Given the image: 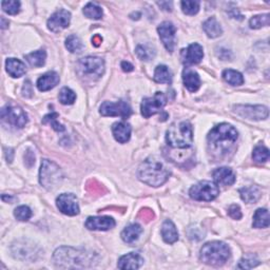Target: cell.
Instances as JSON below:
<instances>
[{
	"instance_id": "24",
	"label": "cell",
	"mask_w": 270,
	"mask_h": 270,
	"mask_svg": "<svg viewBox=\"0 0 270 270\" xmlns=\"http://www.w3.org/2000/svg\"><path fill=\"white\" fill-rule=\"evenodd\" d=\"M162 236L163 239L168 244H173L178 239V232L175 225L170 220H166L162 226Z\"/></svg>"
},
{
	"instance_id": "5",
	"label": "cell",
	"mask_w": 270,
	"mask_h": 270,
	"mask_svg": "<svg viewBox=\"0 0 270 270\" xmlns=\"http://www.w3.org/2000/svg\"><path fill=\"white\" fill-rule=\"evenodd\" d=\"M230 258V249L228 245L223 242L214 241L205 244L202 247L200 259L207 265L210 266H222Z\"/></svg>"
},
{
	"instance_id": "42",
	"label": "cell",
	"mask_w": 270,
	"mask_h": 270,
	"mask_svg": "<svg viewBox=\"0 0 270 270\" xmlns=\"http://www.w3.org/2000/svg\"><path fill=\"white\" fill-rule=\"evenodd\" d=\"M182 10L186 15H196L200 10L199 1H182Z\"/></svg>"
},
{
	"instance_id": "45",
	"label": "cell",
	"mask_w": 270,
	"mask_h": 270,
	"mask_svg": "<svg viewBox=\"0 0 270 270\" xmlns=\"http://www.w3.org/2000/svg\"><path fill=\"white\" fill-rule=\"evenodd\" d=\"M153 216H154V214L150 209H142L139 213V217H141L142 221H145V222H149L150 220H152Z\"/></svg>"
},
{
	"instance_id": "22",
	"label": "cell",
	"mask_w": 270,
	"mask_h": 270,
	"mask_svg": "<svg viewBox=\"0 0 270 270\" xmlns=\"http://www.w3.org/2000/svg\"><path fill=\"white\" fill-rule=\"evenodd\" d=\"M183 80L186 88L189 90L190 92H196L201 87V78L199 74L193 71L189 68H186L183 72Z\"/></svg>"
},
{
	"instance_id": "31",
	"label": "cell",
	"mask_w": 270,
	"mask_h": 270,
	"mask_svg": "<svg viewBox=\"0 0 270 270\" xmlns=\"http://www.w3.org/2000/svg\"><path fill=\"white\" fill-rule=\"evenodd\" d=\"M223 78L232 86H241L244 84L243 75L236 70H225L223 72Z\"/></svg>"
},
{
	"instance_id": "37",
	"label": "cell",
	"mask_w": 270,
	"mask_h": 270,
	"mask_svg": "<svg viewBox=\"0 0 270 270\" xmlns=\"http://www.w3.org/2000/svg\"><path fill=\"white\" fill-rule=\"evenodd\" d=\"M59 101H61L63 104H72L74 103V101H76V94L74 93V91H72L71 89L69 88H63L61 90V92H59L58 95Z\"/></svg>"
},
{
	"instance_id": "21",
	"label": "cell",
	"mask_w": 270,
	"mask_h": 270,
	"mask_svg": "<svg viewBox=\"0 0 270 270\" xmlns=\"http://www.w3.org/2000/svg\"><path fill=\"white\" fill-rule=\"evenodd\" d=\"M112 133L118 142L125 144V142L129 141L131 137V126L125 122L115 123L112 126Z\"/></svg>"
},
{
	"instance_id": "6",
	"label": "cell",
	"mask_w": 270,
	"mask_h": 270,
	"mask_svg": "<svg viewBox=\"0 0 270 270\" xmlns=\"http://www.w3.org/2000/svg\"><path fill=\"white\" fill-rule=\"evenodd\" d=\"M64 174L59 166L49 160H42L39 171V183L43 188L54 190L62 184Z\"/></svg>"
},
{
	"instance_id": "4",
	"label": "cell",
	"mask_w": 270,
	"mask_h": 270,
	"mask_svg": "<svg viewBox=\"0 0 270 270\" xmlns=\"http://www.w3.org/2000/svg\"><path fill=\"white\" fill-rule=\"evenodd\" d=\"M167 144L175 149H186L193 144V131L189 122H179L171 125L166 135Z\"/></svg>"
},
{
	"instance_id": "34",
	"label": "cell",
	"mask_w": 270,
	"mask_h": 270,
	"mask_svg": "<svg viewBox=\"0 0 270 270\" xmlns=\"http://www.w3.org/2000/svg\"><path fill=\"white\" fill-rule=\"evenodd\" d=\"M260 264V261L257 258L256 254H247L241 261L238 262L237 268L241 269H251L253 267H257Z\"/></svg>"
},
{
	"instance_id": "3",
	"label": "cell",
	"mask_w": 270,
	"mask_h": 270,
	"mask_svg": "<svg viewBox=\"0 0 270 270\" xmlns=\"http://www.w3.org/2000/svg\"><path fill=\"white\" fill-rule=\"evenodd\" d=\"M238 137V133L234 126L223 123L209 132L207 139L208 144L214 150H226L234 145Z\"/></svg>"
},
{
	"instance_id": "50",
	"label": "cell",
	"mask_w": 270,
	"mask_h": 270,
	"mask_svg": "<svg viewBox=\"0 0 270 270\" xmlns=\"http://www.w3.org/2000/svg\"><path fill=\"white\" fill-rule=\"evenodd\" d=\"M1 28L2 29H5L6 28V26H5V19L2 17L1 18Z\"/></svg>"
},
{
	"instance_id": "12",
	"label": "cell",
	"mask_w": 270,
	"mask_h": 270,
	"mask_svg": "<svg viewBox=\"0 0 270 270\" xmlns=\"http://www.w3.org/2000/svg\"><path fill=\"white\" fill-rule=\"evenodd\" d=\"M235 112L244 118L252 119V121H263L269 115L268 108L265 106H248V104H237L235 106Z\"/></svg>"
},
{
	"instance_id": "14",
	"label": "cell",
	"mask_w": 270,
	"mask_h": 270,
	"mask_svg": "<svg viewBox=\"0 0 270 270\" xmlns=\"http://www.w3.org/2000/svg\"><path fill=\"white\" fill-rule=\"evenodd\" d=\"M157 32H159L160 38L165 48H166V50L169 51L170 53H172L175 48V38H176L175 36L176 29L174 25L170 21H164L163 24H161L160 27L157 28Z\"/></svg>"
},
{
	"instance_id": "26",
	"label": "cell",
	"mask_w": 270,
	"mask_h": 270,
	"mask_svg": "<svg viewBox=\"0 0 270 270\" xmlns=\"http://www.w3.org/2000/svg\"><path fill=\"white\" fill-rule=\"evenodd\" d=\"M241 199L247 204H253L261 198V190L257 186L244 187L238 190Z\"/></svg>"
},
{
	"instance_id": "18",
	"label": "cell",
	"mask_w": 270,
	"mask_h": 270,
	"mask_svg": "<svg viewBox=\"0 0 270 270\" xmlns=\"http://www.w3.org/2000/svg\"><path fill=\"white\" fill-rule=\"evenodd\" d=\"M213 179L216 185L221 186H231L236 182V175L230 168L221 167L213 171Z\"/></svg>"
},
{
	"instance_id": "47",
	"label": "cell",
	"mask_w": 270,
	"mask_h": 270,
	"mask_svg": "<svg viewBox=\"0 0 270 270\" xmlns=\"http://www.w3.org/2000/svg\"><path fill=\"white\" fill-rule=\"evenodd\" d=\"M133 68L134 67L130 63H128V62H123L122 63V69L125 72H131V71H133Z\"/></svg>"
},
{
	"instance_id": "28",
	"label": "cell",
	"mask_w": 270,
	"mask_h": 270,
	"mask_svg": "<svg viewBox=\"0 0 270 270\" xmlns=\"http://www.w3.org/2000/svg\"><path fill=\"white\" fill-rule=\"evenodd\" d=\"M252 226L254 228H267L269 226V213L264 208L258 209L253 215Z\"/></svg>"
},
{
	"instance_id": "20",
	"label": "cell",
	"mask_w": 270,
	"mask_h": 270,
	"mask_svg": "<svg viewBox=\"0 0 270 270\" xmlns=\"http://www.w3.org/2000/svg\"><path fill=\"white\" fill-rule=\"evenodd\" d=\"M59 82V75L56 72H47L46 74L41 75V76L37 80V88L39 91L46 92L49 90L55 88Z\"/></svg>"
},
{
	"instance_id": "48",
	"label": "cell",
	"mask_w": 270,
	"mask_h": 270,
	"mask_svg": "<svg viewBox=\"0 0 270 270\" xmlns=\"http://www.w3.org/2000/svg\"><path fill=\"white\" fill-rule=\"evenodd\" d=\"M101 41H102V38H101V35H95V36H93L92 43L94 44L95 47H99L100 44L101 43Z\"/></svg>"
},
{
	"instance_id": "10",
	"label": "cell",
	"mask_w": 270,
	"mask_h": 270,
	"mask_svg": "<svg viewBox=\"0 0 270 270\" xmlns=\"http://www.w3.org/2000/svg\"><path fill=\"white\" fill-rule=\"evenodd\" d=\"M167 97L163 92H156L153 97H146L142 100L140 104L141 115L145 118H149L159 112L166 106Z\"/></svg>"
},
{
	"instance_id": "2",
	"label": "cell",
	"mask_w": 270,
	"mask_h": 270,
	"mask_svg": "<svg viewBox=\"0 0 270 270\" xmlns=\"http://www.w3.org/2000/svg\"><path fill=\"white\" fill-rule=\"evenodd\" d=\"M170 170L162 160L155 156L148 157L140 164L137 175L142 183L152 187H160L168 181Z\"/></svg>"
},
{
	"instance_id": "16",
	"label": "cell",
	"mask_w": 270,
	"mask_h": 270,
	"mask_svg": "<svg viewBox=\"0 0 270 270\" xmlns=\"http://www.w3.org/2000/svg\"><path fill=\"white\" fill-rule=\"evenodd\" d=\"M89 230L106 231L115 227V221L110 216H90L86 222Z\"/></svg>"
},
{
	"instance_id": "11",
	"label": "cell",
	"mask_w": 270,
	"mask_h": 270,
	"mask_svg": "<svg viewBox=\"0 0 270 270\" xmlns=\"http://www.w3.org/2000/svg\"><path fill=\"white\" fill-rule=\"evenodd\" d=\"M100 112L102 116H119L123 118H128L132 113V110L126 101H119L116 102L104 101L101 103Z\"/></svg>"
},
{
	"instance_id": "1",
	"label": "cell",
	"mask_w": 270,
	"mask_h": 270,
	"mask_svg": "<svg viewBox=\"0 0 270 270\" xmlns=\"http://www.w3.org/2000/svg\"><path fill=\"white\" fill-rule=\"evenodd\" d=\"M54 263L59 268H84L94 265L92 252L73 247H61L53 254Z\"/></svg>"
},
{
	"instance_id": "40",
	"label": "cell",
	"mask_w": 270,
	"mask_h": 270,
	"mask_svg": "<svg viewBox=\"0 0 270 270\" xmlns=\"http://www.w3.org/2000/svg\"><path fill=\"white\" fill-rule=\"evenodd\" d=\"M135 52H136V55L141 61H150L155 55V52L151 48L148 46H141V44L136 47Z\"/></svg>"
},
{
	"instance_id": "41",
	"label": "cell",
	"mask_w": 270,
	"mask_h": 270,
	"mask_svg": "<svg viewBox=\"0 0 270 270\" xmlns=\"http://www.w3.org/2000/svg\"><path fill=\"white\" fill-rule=\"evenodd\" d=\"M2 10L10 14V15H16L20 11V2L17 0H11V1H2L1 2Z\"/></svg>"
},
{
	"instance_id": "39",
	"label": "cell",
	"mask_w": 270,
	"mask_h": 270,
	"mask_svg": "<svg viewBox=\"0 0 270 270\" xmlns=\"http://www.w3.org/2000/svg\"><path fill=\"white\" fill-rule=\"evenodd\" d=\"M14 215L18 221L21 222H26L31 219L32 216V211L28 206H19L14 211Z\"/></svg>"
},
{
	"instance_id": "49",
	"label": "cell",
	"mask_w": 270,
	"mask_h": 270,
	"mask_svg": "<svg viewBox=\"0 0 270 270\" xmlns=\"http://www.w3.org/2000/svg\"><path fill=\"white\" fill-rule=\"evenodd\" d=\"M13 155H14V152H13V150L12 149H9L7 150V152H5V156H6V160L7 162H12L13 161Z\"/></svg>"
},
{
	"instance_id": "27",
	"label": "cell",
	"mask_w": 270,
	"mask_h": 270,
	"mask_svg": "<svg viewBox=\"0 0 270 270\" xmlns=\"http://www.w3.org/2000/svg\"><path fill=\"white\" fill-rule=\"evenodd\" d=\"M142 232V229L140 227V225L138 224H132L130 226L126 227L123 232H122V238L124 239V242L132 244L135 241H137L140 234Z\"/></svg>"
},
{
	"instance_id": "23",
	"label": "cell",
	"mask_w": 270,
	"mask_h": 270,
	"mask_svg": "<svg viewBox=\"0 0 270 270\" xmlns=\"http://www.w3.org/2000/svg\"><path fill=\"white\" fill-rule=\"evenodd\" d=\"M5 68L6 72L14 78L21 77L26 74L25 64L16 58H7L5 62Z\"/></svg>"
},
{
	"instance_id": "38",
	"label": "cell",
	"mask_w": 270,
	"mask_h": 270,
	"mask_svg": "<svg viewBox=\"0 0 270 270\" xmlns=\"http://www.w3.org/2000/svg\"><path fill=\"white\" fill-rule=\"evenodd\" d=\"M269 22H270L269 15L264 14V15H258V16H253L249 21V25L251 29H261L263 27H268Z\"/></svg>"
},
{
	"instance_id": "7",
	"label": "cell",
	"mask_w": 270,
	"mask_h": 270,
	"mask_svg": "<svg viewBox=\"0 0 270 270\" xmlns=\"http://www.w3.org/2000/svg\"><path fill=\"white\" fill-rule=\"evenodd\" d=\"M78 69L82 76L96 79L104 72V62L101 57L88 56L78 62Z\"/></svg>"
},
{
	"instance_id": "35",
	"label": "cell",
	"mask_w": 270,
	"mask_h": 270,
	"mask_svg": "<svg viewBox=\"0 0 270 270\" xmlns=\"http://www.w3.org/2000/svg\"><path fill=\"white\" fill-rule=\"evenodd\" d=\"M252 159L259 164L265 163L269 159V150L265 146H258L254 148L252 153Z\"/></svg>"
},
{
	"instance_id": "32",
	"label": "cell",
	"mask_w": 270,
	"mask_h": 270,
	"mask_svg": "<svg viewBox=\"0 0 270 270\" xmlns=\"http://www.w3.org/2000/svg\"><path fill=\"white\" fill-rule=\"evenodd\" d=\"M84 14L88 18L101 19L102 17L103 12L100 5H97L96 3H93V2H90L84 7Z\"/></svg>"
},
{
	"instance_id": "29",
	"label": "cell",
	"mask_w": 270,
	"mask_h": 270,
	"mask_svg": "<svg viewBox=\"0 0 270 270\" xmlns=\"http://www.w3.org/2000/svg\"><path fill=\"white\" fill-rule=\"evenodd\" d=\"M154 80L159 84H171L172 74L167 66H157L154 72Z\"/></svg>"
},
{
	"instance_id": "43",
	"label": "cell",
	"mask_w": 270,
	"mask_h": 270,
	"mask_svg": "<svg viewBox=\"0 0 270 270\" xmlns=\"http://www.w3.org/2000/svg\"><path fill=\"white\" fill-rule=\"evenodd\" d=\"M228 214L234 220H239L242 217L241 208H239L237 205H231L228 208Z\"/></svg>"
},
{
	"instance_id": "25",
	"label": "cell",
	"mask_w": 270,
	"mask_h": 270,
	"mask_svg": "<svg viewBox=\"0 0 270 270\" xmlns=\"http://www.w3.org/2000/svg\"><path fill=\"white\" fill-rule=\"evenodd\" d=\"M202 30H204V32L210 38H216V37L221 36L223 33V29L220 22L214 17H210L202 24Z\"/></svg>"
},
{
	"instance_id": "33",
	"label": "cell",
	"mask_w": 270,
	"mask_h": 270,
	"mask_svg": "<svg viewBox=\"0 0 270 270\" xmlns=\"http://www.w3.org/2000/svg\"><path fill=\"white\" fill-rule=\"evenodd\" d=\"M66 48L68 51H70L71 53H78L84 48L80 38L76 35H70L66 39Z\"/></svg>"
},
{
	"instance_id": "9",
	"label": "cell",
	"mask_w": 270,
	"mask_h": 270,
	"mask_svg": "<svg viewBox=\"0 0 270 270\" xmlns=\"http://www.w3.org/2000/svg\"><path fill=\"white\" fill-rule=\"evenodd\" d=\"M189 194L194 201L211 202L219 196L220 189L213 182L202 181L191 187Z\"/></svg>"
},
{
	"instance_id": "17",
	"label": "cell",
	"mask_w": 270,
	"mask_h": 270,
	"mask_svg": "<svg viewBox=\"0 0 270 270\" xmlns=\"http://www.w3.org/2000/svg\"><path fill=\"white\" fill-rule=\"evenodd\" d=\"M202 57H204V50H202V47L199 43H191L183 52V59L186 65L200 64Z\"/></svg>"
},
{
	"instance_id": "30",
	"label": "cell",
	"mask_w": 270,
	"mask_h": 270,
	"mask_svg": "<svg viewBox=\"0 0 270 270\" xmlns=\"http://www.w3.org/2000/svg\"><path fill=\"white\" fill-rule=\"evenodd\" d=\"M25 58L32 67L39 68V67H42L44 65V63H46L47 53L44 50H38V51L32 52V53L26 55Z\"/></svg>"
},
{
	"instance_id": "44",
	"label": "cell",
	"mask_w": 270,
	"mask_h": 270,
	"mask_svg": "<svg viewBox=\"0 0 270 270\" xmlns=\"http://www.w3.org/2000/svg\"><path fill=\"white\" fill-rule=\"evenodd\" d=\"M87 188L89 191H92L94 193H101L102 192V186L97 183L96 181H90L88 183Z\"/></svg>"
},
{
	"instance_id": "8",
	"label": "cell",
	"mask_w": 270,
	"mask_h": 270,
	"mask_svg": "<svg viewBox=\"0 0 270 270\" xmlns=\"http://www.w3.org/2000/svg\"><path fill=\"white\" fill-rule=\"evenodd\" d=\"M1 122L3 125L21 129L28 124V115L20 107L6 104L1 109Z\"/></svg>"
},
{
	"instance_id": "19",
	"label": "cell",
	"mask_w": 270,
	"mask_h": 270,
	"mask_svg": "<svg viewBox=\"0 0 270 270\" xmlns=\"http://www.w3.org/2000/svg\"><path fill=\"white\" fill-rule=\"evenodd\" d=\"M142 264H144V259L138 253L130 252L118 260L117 267L119 269H138Z\"/></svg>"
},
{
	"instance_id": "46",
	"label": "cell",
	"mask_w": 270,
	"mask_h": 270,
	"mask_svg": "<svg viewBox=\"0 0 270 270\" xmlns=\"http://www.w3.org/2000/svg\"><path fill=\"white\" fill-rule=\"evenodd\" d=\"M157 4H159L164 11H167V12H171L172 5H173V3H172L171 1H161V2H157Z\"/></svg>"
},
{
	"instance_id": "13",
	"label": "cell",
	"mask_w": 270,
	"mask_h": 270,
	"mask_svg": "<svg viewBox=\"0 0 270 270\" xmlns=\"http://www.w3.org/2000/svg\"><path fill=\"white\" fill-rule=\"evenodd\" d=\"M56 205L59 211L64 214L74 216L79 213L77 198L73 193H63L56 200Z\"/></svg>"
},
{
	"instance_id": "15",
	"label": "cell",
	"mask_w": 270,
	"mask_h": 270,
	"mask_svg": "<svg viewBox=\"0 0 270 270\" xmlns=\"http://www.w3.org/2000/svg\"><path fill=\"white\" fill-rule=\"evenodd\" d=\"M71 21V14L67 10H59L55 12L52 16L49 18L47 26L50 31L58 33L63 31L64 29L68 28Z\"/></svg>"
},
{
	"instance_id": "36",
	"label": "cell",
	"mask_w": 270,
	"mask_h": 270,
	"mask_svg": "<svg viewBox=\"0 0 270 270\" xmlns=\"http://www.w3.org/2000/svg\"><path fill=\"white\" fill-rule=\"evenodd\" d=\"M57 118H58V113H56V112H52V113L43 117L42 124H44V125L49 124L55 131L63 132V131H65V127L57 122Z\"/></svg>"
}]
</instances>
